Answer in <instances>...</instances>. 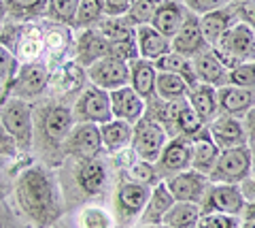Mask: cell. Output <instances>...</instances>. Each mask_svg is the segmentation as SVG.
I'll use <instances>...</instances> for the list:
<instances>
[{"label":"cell","mask_w":255,"mask_h":228,"mask_svg":"<svg viewBox=\"0 0 255 228\" xmlns=\"http://www.w3.org/2000/svg\"><path fill=\"white\" fill-rule=\"evenodd\" d=\"M219 154H221L219 145L213 141L209 128L204 126V128L191 139V169L198 173H204V175H211Z\"/></svg>","instance_id":"21"},{"label":"cell","mask_w":255,"mask_h":228,"mask_svg":"<svg viewBox=\"0 0 255 228\" xmlns=\"http://www.w3.org/2000/svg\"><path fill=\"white\" fill-rule=\"evenodd\" d=\"M41 132L45 137L47 145L53 147H62L64 139L68 137V132L75 126V115L73 109L64 107V105H51L43 109V117H41Z\"/></svg>","instance_id":"14"},{"label":"cell","mask_w":255,"mask_h":228,"mask_svg":"<svg viewBox=\"0 0 255 228\" xmlns=\"http://www.w3.org/2000/svg\"><path fill=\"white\" fill-rule=\"evenodd\" d=\"M236 15H238V21L247 23L253 32H255V0H245V2H238L234 4Z\"/></svg>","instance_id":"47"},{"label":"cell","mask_w":255,"mask_h":228,"mask_svg":"<svg viewBox=\"0 0 255 228\" xmlns=\"http://www.w3.org/2000/svg\"><path fill=\"white\" fill-rule=\"evenodd\" d=\"M136 45H138V56L155 62L157 58L166 56L168 51H172V43L168 36H164L162 32L147 23V26L136 28Z\"/></svg>","instance_id":"26"},{"label":"cell","mask_w":255,"mask_h":228,"mask_svg":"<svg viewBox=\"0 0 255 228\" xmlns=\"http://www.w3.org/2000/svg\"><path fill=\"white\" fill-rule=\"evenodd\" d=\"M228 4H232V0H185V6L196 15L217 11L221 6H228Z\"/></svg>","instance_id":"46"},{"label":"cell","mask_w":255,"mask_h":228,"mask_svg":"<svg viewBox=\"0 0 255 228\" xmlns=\"http://www.w3.org/2000/svg\"><path fill=\"white\" fill-rule=\"evenodd\" d=\"M155 68L162 70V73H174V75H181L183 79L187 81L189 88H194L198 83V77H196V70L191 60L185 56H179L177 51H168L166 56L157 58L155 60Z\"/></svg>","instance_id":"33"},{"label":"cell","mask_w":255,"mask_h":228,"mask_svg":"<svg viewBox=\"0 0 255 228\" xmlns=\"http://www.w3.org/2000/svg\"><path fill=\"white\" fill-rule=\"evenodd\" d=\"M79 226L81 228H115V218L111 211L98 205L83 207L79 214Z\"/></svg>","instance_id":"40"},{"label":"cell","mask_w":255,"mask_h":228,"mask_svg":"<svg viewBox=\"0 0 255 228\" xmlns=\"http://www.w3.org/2000/svg\"><path fill=\"white\" fill-rule=\"evenodd\" d=\"M200 216H202V211L198 203L174 201V205L166 211L162 224L168 228H196Z\"/></svg>","instance_id":"31"},{"label":"cell","mask_w":255,"mask_h":228,"mask_svg":"<svg viewBox=\"0 0 255 228\" xmlns=\"http://www.w3.org/2000/svg\"><path fill=\"white\" fill-rule=\"evenodd\" d=\"M187 11L189 9L185 4H181L179 0H164V2L157 6L153 19H151V26H153L157 32H162L164 36L172 38L179 32L181 23L185 21Z\"/></svg>","instance_id":"25"},{"label":"cell","mask_w":255,"mask_h":228,"mask_svg":"<svg viewBox=\"0 0 255 228\" xmlns=\"http://www.w3.org/2000/svg\"><path fill=\"white\" fill-rule=\"evenodd\" d=\"M75 177L79 188L85 194H100L107 186V167L98 156H94V158H79Z\"/></svg>","instance_id":"23"},{"label":"cell","mask_w":255,"mask_h":228,"mask_svg":"<svg viewBox=\"0 0 255 228\" xmlns=\"http://www.w3.org/2000/svg\"><path fill=\"white\" fill-rule=\"evenodd\" d=\"M187 92H189V85L187 81L183 79L181 75H174V73H162L157 70V79H155V94L162 100H181V98H187Z\"/></svg>","instance_id":"34"},{"label":"cell","mask_w":255,"mask_h":228,"mask_svg":"<svg viewBox=\"0 0 255 228\" xmlns=\"http://www.w3.org/2000/svg\"><path fill=\"white\" fill-rule=\"evenodd\" d=\"M87 73L79 62H62L55 66V70L49 77V85L53 88L55 94H75L85 85Z\"/></svg>","instance_id":"24"},{"label":"cell","mask_w":255,"mask_h":228,"mask_svg":"<svg viewBox=\"0 0 255 228\" xmlns=\"http://www.w3.org/2000/svg\"><path fill=\"white\" fill-rule=\"evenodd\" d=\"M243 126H245V132H247V141H249V145L255 143V105L245 113Z\"/></svg>","instance_id":"50"},{"label":"cell","mask_w":255,"mask_h":228,"mask_svg":"<svg viewBox=\"0 0 255 228\" xmlns=\"http://www.w3.org/2000/svg\"><path fill=\"white\" fill-rule=\"evenodd\" d=\"M238 2H245V0H232V4H238Z\"/></svg>","instance_id":"56"},{"label":"cell","mask_w":255,"mask_h":228,"mask_svg":"<svg viewBox=\"0 0 255 228\" xmlns=\"http://www.w3.org/2000/svg\"><path fill=\"white\" fill-rule=\"evenodd\" d=\"M191 169V139L187 137H172L164 145L159 158L155 160L157 177H170L174 173Z\"/></svg>","instance_id":"11"},{"label":"cell","mask_w":255,"mask_h":228,"mask_svg":"<svg viewBox=\"0 0 255 228\" xmlns=\"http://www.w3.org/2000/svg\"><path fill=\"white\" fill-rule=\"evenodd\" d=\"M102 149V135L100 126L90 122H77L68 137L62 143V152L68 156H77V158H94Z\"/></svg>","instance_id":"9"},{"label":"cell","mask_w":255,"mask_h":228,"mask_svg":"<svg viewBox=\"0 0 255 228\" xmlns=\"http://www.w3.org/2000/svg\"><path fill=\"white\" fill-rule=\"evenodd\" d=\"M128 177L130 182H138V184H147L151 186L157 179V171L153 162H145V160H136L128 169Z\"/></svg>","instance_id":"43"},{"label":"cell","mask_w":255,"mask_h":228,"mask_svg":"<svg viewBox=\"0 0 255 228\" xmlns=\"http://www.w3.org/2000/svg\"><path fill=\"white\" fill-rule=\"evenodd\" d=\"M219 60L230 70L241 62L255 60V32L243 21H236L226 34L219 38V43L213 47Z\"/></svg>","instance_id":"3"},{"label":"cell","mask_w":255,"mask_h":228,"mask_svg":"<svg viewBox=\"0 0 255 228\" xmlns=\"http://www.w3.org/2000/svg\"><path fill=\"white\" fill-rule=\"evenodd\" d=\"M172 43V51H177L179 56H185V58H196L198 53H202L204 49H209V43L202 34V28H200V15L187 11L185 15V21L181 23L179 32L170 38Z\"/></svg>","instance_id":"13"},{"label":"cell","mask_w":255,"mask_h":228,"mask_svg":"<svg viewBox=\"0 0 255 228\" xmlns=\"http://www.w3.org/2000/svg\"><path fill=\"white\" fill-rule=\"evenodd\" d=\"M47 11V0H6V13L13 21H32L43 17Z\"/></svg>","instance_id":"35"},{"label":"cell","mask_w":255,"mask_h":228,"mask_svg":"<svg viewBox=\"0 0 255 228\" xmlns=\"http://www.w3.org/2000/svg\"><path fill=\"white\" fill-rule=\"evenodd\" d=\"M49 77H51V70L47 64H43L41 60L38 62H26L15 75V81H13V96L17 98H36L47 90L49 85Z\"/></svg>","instance_id":"10"},{"label":"cell","mask_w":255,"mask_h":228,"mask_svg":"<svg viewBox=\"0 0 255 228\" xmlns=\"http://www.w3.org/2000/svg\"><path fill=\"white\" fill-rule=\"evenodd\" d=\"M209 132L213 141L219 145V149H230V147H238V145H247V132L243 120L232 115H217L213 122H209Z\"/></svg>","instance_id":"19"},{"label":"cell","mask_w":255,"mask_h":228,"mask_svg":"<svg viewBox=\"0 0 255 228\" xmlns=\"http://www.w3.org/2000/svg\"><path fill=\"white\" fill-rule=\"evenodd\" d=\"M111 111H113L115 120H124L130 124H136L142 115H145V98L132 88L130 83L124 85V88L111 90Z\"/></svg>","instance_id":"15"},{"label":"cell","mask_w":255,"mask_h":228,"mask_svg":"<svg viewBox=\"0 0 255 228\" xmlns=\"http://www.w3.org/2000/svg\"><path fill=\"white\" fill-rule=\"evenodd\" d=\"M238 228H255V222L253 220H245V222H241V226Z\"/></svg>","instance_id":"54"},{"label":"cell","mask_w":255,"mask_h":228,"mask_svg":"<svg viewBox=\"0 0 255 228\" xmlns=\"http://www.w3.org/2000/svg\"><path fill=\"white\" fill-rule=\"evenodd\" d=\"M172 205H174V196L170 194L168 186H166V182L162 179V182H157L153 188H151L149 201H147V205L140 214V222L147 224V226L162 224L166 211H168Z\"/></svg>","instance_id":"27"},{"label":"cell","mask_w":255,"mask_h":228,"mask_svg":"<svg viewBox=\"0 0 255 228\" xmlns=\"http://www.w3.org/2000/svg\"><path fill=\"white\" fill-rule=\"evenodd\" d=\"M132 4L134 0H105V15L107 17H124Z\"/></svg>","instance_id":"49"},{"label":"cell","mask_w":255,"mask_h":228,"mask_svg":"<svg viewBox=\"0 0 255 228\" xmlns=\"http://www.w3.org/2000/svg\"><path fill=\"white\" fill-rule=\"evenodd\" d=\"M100 135H102V147L111 154L124 152L128 145H132L134 135V124L124 120H111L107 124H100Z\"/></svg>","instance_id":"30"},{"label":"cell","mask_w":255,"mask_h":228,"mask_svg":"<svg viewBox=\"0 0 255 228\" xmlns=\"http://www.w3.org/2000/svg\"><path fill=\"white\" fill-rule=\"evenodd\" d=\"M0 124L15 139L19 154H28L34 141V120H32V107L28 100L13 96L0 109Z\"/></svg>","instance_id":"2"},{"label":"cell","mask_w":255,"mask_h":228,"mask_svg":"<svg viewBox=\"0 0 255 228\" xmlns=\"http://www.w3.org/2000/svg\"><path fill=\"white\" fill-rule=\"evenodd\" d=\"M243 218L245 220H253V222H255V201H251V203H247V205H245Z\"/></svg>","instance_id":"53"},{"label":"cell","mask_w":255,"mask_h":228,"mask_svg":"<svg viewBox=\"0 0 255 228\" xmlns=\"http://www.w3.org/2000/svg\"><path fill=\"white\" fill-rule=\"evenodd\" d=\"M96 26H98L96 30H98L109 43L124 41V38H130L136 34V28H132L124 17H107V19H100Z\"/></svg>","instance_id":"38"},{"label":"cell","mask_w":255,"mask_h":228,"mask_svg":"<svg viewBox=\"0 0 255 228\" xmlns=\"http://www.w3.org/2000/svg\"><path fill=\"white\" fill-rule=\"evenodd\" d=\"M164 0H134V4L130 6V11L124 15V19L130 23L132 28L138 26H147L153 19V15L157 11V6L162 4Z\"/></svg>","instance_id":"39"},{"label":"cell","mask_w":255,"mask_h":228,"mask_svg":"<svg viewBox=\"0 0 255 228\" xmlns=\"http://www.w3.org/2000/svg\"><path fill=\"white\" fill-rule=\"evenodd\" d=\"M241 192H243V196H245L247 203L255 201V173H251V175L241 184Z\"/></svg>","instance_id":"51"},{"label":"cell","mask_w":255,"mask_h":228,"mask_svg":"<svg viewBox=\"0 0 255 228\" xmlns=\"http://www.w3.org/2000/svg\"><path fill=\"white\" fill-rule=\"evenodd\" d=\"M151 194V186L147 184H138V182H126L119 186V190L115 194V205L119 211L122 220H132V218H140L142 209H145L147 201Z\"/></svg>","instance_id":"17"},{"label":"cell","mask_w":255,"mask_h":228,"mask_svg":"<svg viewBox=\"0 0 255 228\" xmlns=\"http://www.w3.org/2000/svg\"><path fill=\"white\" fill-rule=\"evenodd\" d=\"M236 21H238V15H236L234 4L221 6V9H217V11L200 15V28H202V34L206 38V43H209L211 47H215L219 43V38L226 34Z\"/></svg>","instance_id":"22"},{"label":"cell","mask_w":255,"mask_h":228,"mask_svg":"<svg viewBox=\"0 0 255 228\" xmlns=\"http://www.w3.org/2000/svg\"><path fill=\"white\" fill-rule=\"evenodd\" d=\"M187 100L194 107V111L200 115L204 124L213 122L219 115V100H217V88L206 83H196L194 88H189Z\"/></svg>","instance_id":"28"},{"label":"cell","mask_w":255,"mask_h":228,"mask_svg":"<svg viewBox=\"0 0 255 228\" xmlns=\"http://www.w3.org/2000/svg\"><path fill=\"white\" fill-rule=\"evenodd\" d=\"M75 122H90V124H107L113 120L111 111V96L107 90L98 85H87L81 90L77 103L73 107Z\"/></svg>","instance_id":"6"},{"label":"cell","mask_w":255,"mask_h":228,"mask_svg":"<svg viewBox=\"0 0 255 228\" xmlns=\"http://www.w3.org/2000/svg\"><path fill=\"white\" fill-rule=\"evenodd\" d=\"M168 143V132L157 120L151 115H142L134 124V135H132V149L138 160L153 162L159 158L164 145Z\"/></svg>","instance_id":"5"},{"label":"cell","mask_w":255,"mask_h":228,"mask_svg":"<svg viewBox=\"0 0 255 228\" xmlns=\"http://www.w3.org/2000/svg\"><path fill=\"white\" fill-rule=\"evenodd\" d=\"M251 158H253V171H255V143H251Z\"/></svg>","instance_id":"55"},{"label":"cell","mask_w":255,"mask_h":228,"mask_svg":"<svg viewBox=\"0 0 255 228\" xmlns=\"http://www.w3.org/2000/svg\"><path fill=\"white\" fill-rule=\"evenodd\" d=\"M17 203L21 211L26 214L38 228L51 226L60 216L58 194L51 175L43 167H30L17 179Z\"/></svg>","instance_id":"1"},{"label":"cell","mask_w":255,"mask_h":228,"mask_svg":"<svg viewBox=\"0 0 255 228\" xmlns=\"http://www.w3.org/2000/svg\"><path fill=\"white\" fill-rule=\"evenodd\" d=\"M217 100L221 115H232L243 120L245 113L255 105V92L228 83L223 88H217Z\"/></svg>","instance_id":"20"},{"label":"cell","mask_w":255,"mask_h":228,"mask_svg":"<svg viewBox=\"0 0 255 228\" xmlns=\"http://www.w3.org/2000/svg\"><path fill=\"white\" fill-rule=\"evenodd\" d=\"M105 56H111V43L96 28H83L75 43V62L87 68Z\"/></svg>","instance_id":"16"},{"label":"cell","mask_w":255,"mask_h":228,"mask_svg":"<svg viewBox=\"0 0 255 228\" xmlns=\"http://www.w3.org/2000/svg\"><path fill=\"white\" fill-rule=\"evenodd\" d=\"M166 186H168L170 194L174 196V201H185V203H198L200 205L202 196L209 188L211 179L204 173H198L194 169L174 173V175L164 179Z\"/></svg>","instance_id":"12"},{"label":"cell","mask_w":255,"mask_h":228,"mask_svg":"<svg viewBox=\"0 0 255 228\" xmlns=\"http://www.w3.org/2000/svg\"><path fill=\"white\" fill-rule=\"evenodd\" d=\"M6 19H9V13H6V0H0V32H2Z\"/></svg>","instance_id":"52"},{"label":"cell","mask_w":255,"mask_h":228,"mask_svg":"<svg viewBox=\"0 0 255 228\" xmlns=\"http://www.w3.org/2000/svg\"><path fill=\"white\" fill-rule=\"evenodd\" d=\"M191 64H194L198 83H206V85H213V88L228 85L230 68L219 60V56L215 53L213 47L204 49L202 53H198L196 58H191Z\"/></svg>","instance_id":"18"},{"label":"cell","mask_w":255,"mask_h":228,"mask_svg":"<svg viewBox=\"0 0 255 228\" xmlns=\"http://www.w3.org/2000/svg\"><path fill=\"white\" fill-rule=\"evenodd\" d=\"M70 32H73V28H70V26L51 21L49 26L43 30L45 51L49 53L51 58H62L64 53L70 49V45H73V34H70Z\"/></svg>","instance_id":"32"},{"label":"cell","mask_w":255,"mask_h":228,"mask_svg":"<svg viewBox=\"0 0 255 228\" xmlns=\"http://www.w3.org/2000/svg\"><path fill=\"white\" fill-rule=\"evenodd\" d=\"M253 173L251 145H238L230 149H221L217 162L211 171V184H236L241 186Z\"/></svg>","instance_id":"4"},{"label":"cell","mask_w":255,"mask_h":228,"mask_svg":"<svg viewBox=\"0 0 255 228\" xmlns=\"http://www.w3.org/2000/svg\"><path fill=\"white\" fill-rule=\"evenodd\" d=\"M102 15H105V0H79V9H77L73 28L77 30L94 28L102 19Z\"/></svg>","instance_id":"37"},{"label":"cell","mask_w":255,"mask_h":228,"mask_svg":"<svg viewBox=\"0 0 255 228\" xmlns=\"http://www.w3.org/2000/svg\"><path fill=\"white\" fill-rule=\"evenodd\" d=\"M17 70H19V60L13 56V51H9L2 43H0V85L15 79Z\"/></svg>","instance_id":"44"},{"label":"cell","mask_w":255,"mask_h":228,"mask_svg":"<svg viewBox=\"0 0 255 228\" xmlns=\"http://www.w3.org/2000/svg\"><path fill=\"white\" fill-rule=\"evenodd\" d=\"M111 56L124 60V62H128V64H130L132 60L140 58L138 56V45H136V34L130 36V38H124V41L111 43Z\"/></svg>","instance_id":"45"},{"label":"cell","mask_w":255,"mask_h":228,"mask_svg":"<svg viewBox=\"0 0 255 228\" xmlns=\"http://www.w3.org/2000/svg\"><path fill=\"white\" fill-rule=\"evenodd\" d=\"M79 9V0H47V11L45 17L55 23H64V26H75Z\"/></svg>","instance_id":"36"},{"label":"cell","mask_w":255,"mask_h":228,"mask_svg":"<svg viewBox=\"0 0 255 228\" xmlns=\"http://www.w3.org/2000/svg\"><path fill=\"white\" fill-rule=\"evenodd\" d=\"M228 83L255 92V60H247V62H241L238 66H234L230 70Z\"/></svg>","instance_id":"41"},{"label":"cell","mask_w":255,"mask_h":228,"mask_svg":"<svg viewBox=\"0 0 255 228\" xmlns=\"http://www.w3.org/2000/svg\"><path fill=\"white\" fill-rule=\"evenodd\" d=\"M238 226H241V216H230V214H202L196 224V228H238Z\"/></svg>","instance_id":"42"},{"label":"cell","mask_w":255,"mask_h":228,"mask_svg":"<svg viewBox=\"0 0 255 228\" xmlns=\"http://www.w3.org/2000/svg\"><path fill=\"white\" fill-rule=\"evenodd\" d=\"M87 79L92 85H98L102 90H117L130 83V64L115 56H105L102 60L94 62L92 66L85 68Z\"/></svg>","instance_id":"8"},{"label":"cell","mask_w":255,"mask_h":228,"mask_svg":"<svg viewBox=\"0 0 255 228\" xmlns=\"http://www.w3.org/2000/svg\"><path fill=\"white\" fill-rule=\"evenodd\" d=\"M155 79H157L155 62L145 58H136L130 62V85L145 100H151L155 96Z\"/></svg>","instance_id":"29"},{"label":"cell","mask_w":255,"mask_h":228,"mask_svg":"<svg viewBox=\"0 0 255 228\" xmlns=\"http://www.w3.org/2000/svg\"><path fill=\"white\" fill-rule=\"evenodd\" d=\"M17 154H19V147L15 143V139L0 124V158H15Z\"/></svg>","instance_id":"48"},{"label":"cell","mask_w":255,"mask_h":228,"mask_svg":"<svg viewBox=\"0 0 255 228\" xmlns=\"http://www.w3.org/2000/svg\"><path fill=\"white\" fill-rule=\"evenodd\" d=\"M245 196L241 192V186L236 184H209L206 192L200 201L202 214H230V216H243L245 211Z\"/></svg>","instance_id":"7"}]
</instances>
